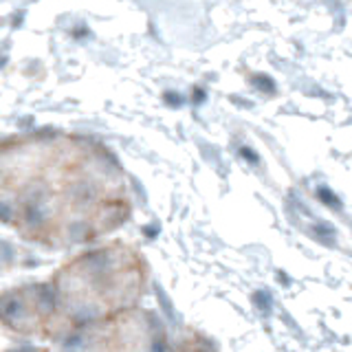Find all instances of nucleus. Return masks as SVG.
I'll return each instance as SVG.
<instances>
[{"label": "nucleus", "instance_id": "obj_1", "mask_svg": "<svg viewBox=\"0 0 352 352\" xmlns=\"http://www.w3.org/2000/svg\"><path fill=\"white\" fill-rule=\"evenodd\" d=\"M124 165L102 141L69 132L0 139V225L44 249L95 242L126 225Z\"/></svg>", "mask_w": 352, "mask_h": 352}, {"label": "nucleus", "instance_id": "obj_2", "mask_svg": "<svg viewBox=\"0 0 352 352\" xmlns=\"http://www.w3.org/2000/svg\"><path fill=\"white\" fill-rule=\"evenodd\" d=\"M146 286L143 253L126 242H110L64 262L49 280L0 293V328L14 337L55 344L137 308Z\"/></svg>", "mask_w": 352, "mask_h": 352}, {"label": "nucleus", "instance_id": "obj_3", "mask_svg": "<svg viewBox=\"0 0 352 352\" xmlns=\"http://www.w3.org/2000/svg\"><path fill=\"white\" fill-rule=\"evenodd\" d=\"M9 352H168L161 319L141 308L119 313L49 348H18Z\"/></svg>", "mask_w": 352, "mask_h": 352}]
</instances>
